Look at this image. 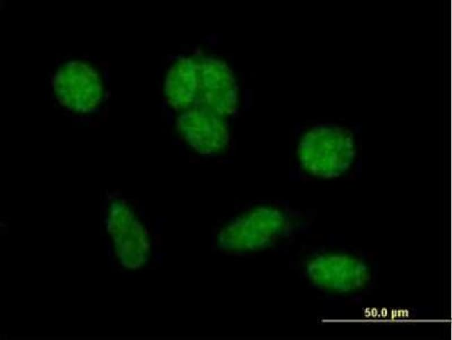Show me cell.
<instances>
[{"instance_id": "cell-1", "label": "cell", "mask_w": 452, "mask_h": 340, "mask_svg": "<svg viewBox=\"0 0 452 340\" xmlns=\"http://www.w3.org/2000/svg\"><path fill=\"white\" fill-rule=\"evenodd\" d=\"M164 86L167 101L177 111L202 108L225 117L237 107L238 89L232 71L215 58L179 59L168 69Z\"/></svg>"}, {"instance_id": "cell-2", "label": "cell", "mask_w": 452, "mask_h": 340, "mask_svg": "<svg viewBox=\"0 0 452 340\" xmlns=\"http://www.w3.org/2000/svg\"><path fill=\"white\" fill-rule=\"evenodd\" d=\"M355 154L350 131L335 125H319L308 131L298 145L302 166L313 175L337 177L349 168Z\"/></svg>"}, {"instance_id": "cell-3", "label": "cell", "mask_w": 452, "mask_h": 340, "mask_svg": "<svg viewBox=\"0 0 452 340\" xmlns=\"http://www.w3.org/2000/svg\"><path fill=\"white\" fill-rule=\"evenodd\" d=\"M54 86L59 102L78 113L92 111L102 98V88L98 74L90 66L79 61L61 67L54 76Z\"/></svg>"}, {"instance_id": "cell-4", "label": "cell", "mask_w": 452, "mask_h": 340, "mask_svg": "<svg viewBox=\"0 0 452 340\" xmlns=\"http://www.w3.org/2000/svg\"><path fill=\"white\" fill-rule=\"evenodd\" d=\"M286 220L283 214L273 209L252 211L225 227L220 242L234 249H257L268 245L285 230Z\"/></svg>"}, {"instance_id": "cell-5", "label": "cell", "mask_w": 452, "mask_h": 340, "mask_svg": "<svg viewBox=\"0 0 452 340\" xmlns=\"http://www.w3.org/2000/svg\"><path fill=\"white\" fill-rule=\"evenodd\" d=\"M179 134L196 152L202 154L218 153L229 140L224 117L209 110L191 108L177 118Z\"/></svg>"}, {"instance_id": "cell-6", "label": "cell", "mask_w": 452, "mask_h": 340, "mask_svg": "<svg viewBox=\"0 0 452 340\" xmlns=\"http://www.w3.org/2000/svg\"><path fill=\"white\" fill-rule=\"evenodd\" d=\"M308 271L318 286L338 291L358 288L367 277L365 266L355 259L344 256L318 258L309 265Z\"/></svg>"}, {"instance_id": "cell-7", "label": "cell", "mask_w": 452, "mask_h": 340, "mask_svg": "<svg viewBox=\"0 0 452 340\" xmlns=\"http://www.w3.org/2000/svg\"><path fill=\"white\" fill-rule=\"evenodd\" d=\"M108 228L115 247L121 254L140 256L147 250V239L142 225L122 203L113 204Z\"/></svg>"}]
</instances>
